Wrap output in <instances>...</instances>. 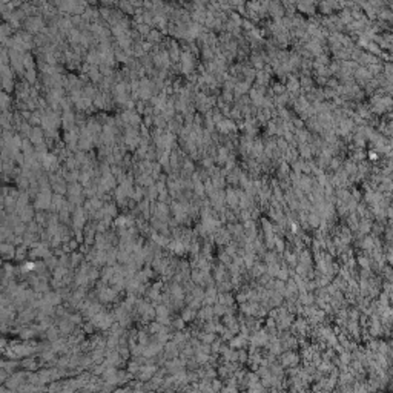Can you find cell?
I'll return each mask as SVG.
<instances>
[{"label":"cell","mask_w":393,"mask_h":393,"mask_svg":"<svg viewBox=\"0 0 393 393\" xmlns=\"http://www.w3.org/2000/svg\"><path fill=\"white\" fill-rule=\"evenodd\" d=\"M254 269H255V270H254V275H255V277H260V275L264 274V266H261V264L255 266Z\"/></svg>","instance_id":"4"},{"label":"cell","mask_w":393,"mask_h":393,"mask_svg":"<svg viewBox=\"0 0 393 393\" xmlns=\"http://www.w3.org/2000/svg\"><path fill=\"white\" fill-rule=\"evenodd\" d=\"M226 200H227V203H229L230 206H233V204H238V196H237V193H235V192H232V190L227 193Z\"/></svg>","instance_id":"1"},{"label":"cell","mask_w":393,"mask_h":393,"mask_svg":"<svg viewBox=\"0 0 393 393\" xmlns=\"http://www.w3.org/2000/svg\"><path fill=\"white\" fill-rule=\"evenodd\" d=\"M312 301H313V297H312V295H309V293L301 295V303H304V304H310Z\"/></svg>","instance_id":"3"},{"label":"cell","mask_w":393,"mask_h":393,"mask_svg":"<svg viewBox=\"0 0 393 393\" xmlns=\"http://www.w3.org/2000/svg\"><path fill=\"white\" fill-rule=\"evenodd\" d=\"M203 341H204V344H207V342H212V341H213V335H212V332H210V333H206V335H203Z\"/></svg>","instance_id":"5"},{"label":"cell","mask_w":393,"mask_h":393,"mask_svg":"<svg viewBox=\"0 0 393 393\" xmlns=\"http://www.w3.org/2000/svg\"><path fill=\"white\" fill-rule=\"evenodd\" d=\"M362 247H364V249H368V250H372V249H373V240H372L370 237L364 238V241H362Z\"/></svg>","instance_id":"2"}]
</instances>
